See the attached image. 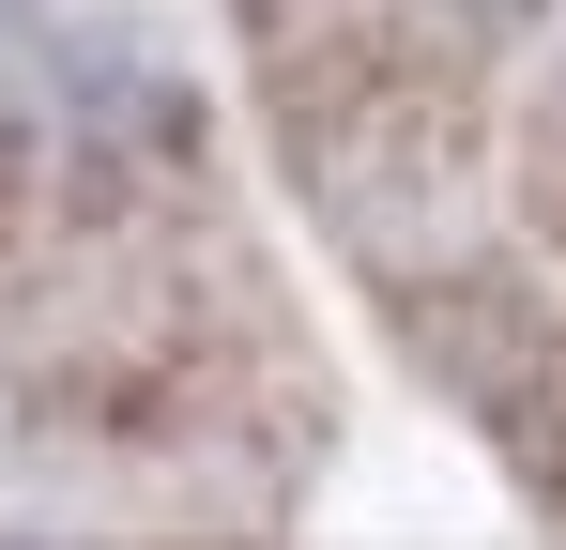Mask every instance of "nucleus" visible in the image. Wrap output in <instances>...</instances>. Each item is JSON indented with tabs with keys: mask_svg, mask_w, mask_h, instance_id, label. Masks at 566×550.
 I'll use <instances>...</instances> for the list:
<instances>
[{
	"mask_svg": "<svg viewBox=\"0 0 566 550\" xmlns=\"http://www.w3.org/2000/svg\"><path fill=\"white\" fill-rule=\"evenodd\" d=\"M460 15H521V0H460Z\"/></svg>",
	"mask_w": 566,
	"mask_h": 550,
	"instance_id": "obj_1",
	"label": "nucleus"
}]
</instances>
